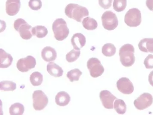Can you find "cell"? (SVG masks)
<instances>
[{
  "mask_svg": "<svg viewBox=\"0 0 153 115\" xmlns=\"http://www.w3.org/2000/svg\"><path fill=\"white\" fill-rule=\"evenodd\" d=\"M65 13L68 17L79 22L83 21L82 19L84 17L89 15L87 8L75 4H69L66 6Z\"/></svg>",
  "mask_w": 153,
  "mask_h": 115,
  "instance_id": "1",
  "label": "cell"
},
{
  "mask_svg": "<svg viewBox=\"0 0 153 115\" xmlns=\"http://www.w3.org/2000/svg\"><path fill=\"white\" fill-rule=\"evenodd\" d=\"M135 49L131 44L123 45L120 49L119 55L121 64L125 67L132 66L135 62Z\"/></svg>",
  "mask_w": 153,
  "mask_h": 115,
  "instance_id": "2",
  "label": "cell"
},
{
  "mask_svg": "<svg viewBox=\"0 0 153 115\" xmlns=\"http://www.w3.org/2000/svg\"><path fill=\"white\" fill-rule=\"evenodd\" d=\"M52 29L56 40L62 41L67 38L69 34L66 22L62 18L57 19L54 22Z\"/></svg>",
  "mask_w": 153,
  "mask_h": 115,
  "instance_id": "3",
  "label": "cell"
},
{
  "mask_svg": "<svg viewBox=\"0 0 153 115\" xmlns=\"http://www.w3.org/2000/svg\"><path fill=\"white\" fill-rule=\"evenodd\" d=\"M14 28L18 31L21 38L25 40L31 39L32 37L31 30L33 27L22 18L18 19L14 22Z\"/></svg>",
  "mask_w": 153,
  "mask_h": 115,
  "instance_id": "4",
  "label": "cell"
},
{
  "mask_svg": "<svg viewBox=\"0 0 153 115\" xmlns=\"http://www.w3.org/2000/svg\"><path fill=\"white\" fill-rule=\"evenodd\" d=\"M124 22L126 24L130 27L139 26L142 22L141 11L135 8L130 9L125 15Z\"/></svg>",
  "mask_w": 153,
  "mask_h": 115,
  "instance_id": "5",
  "label": "cell"
},
{
  "mask_svg": "<svg viewBox=\"0 0 153 115\" xmlns=\"http://www.w3.org/2000/svg\"><path fill=\"white\" fill-rule=\"evenodd\" d=\"M102 24L104 28L108 31L114 30L118 25L116 15L111 11H106L102 16Z\"/></svg>",
  "mask_w": 153,
  "mask_h": 115,
  "instance_id": "6",
  "label": "cell"
},
{
  "mask_svg": "<svg viewBox=\"0 0 153 115\" xmlns=\"http://www.w3.org/2000/svg\"><path fill=\"white\" fill-rule=\"evenodd\" d=\"M32 98L33 108L35 111H42L47 107L48 103V98L42 90L34 91Z\"/></svg>",
  "mask_w": 153,
  "mask_h": 115,
  "instance_id": "7",
  "label": "cell"
},
{
  "mask_svg": "<svg viewBox=\"0 0 153 115\" xmlns=\"http://www.w3.org/2000/svg\"><path fill=\"white\" fill-rule=\"evenodd\" d=\"M87 67L92 77L97 78L102 75L105 69L100 61L97 58H91L87 62Z\"/></svg>",
  "mask_w": 153,
  "mask_h": 115,
  "instance_id": "8",
  "label": "cell"
},
{
  "mask_svg": "<svg viewBox=\"0 0 153 115\" xmlns=\"http://www.w3.org/2000/svg\"><path fill=\"white\" fill-rule=\"evenodd\" d=\"M153 103V98L152 94L144 93L134 101V105L136 109L143 111L150 107Z\"/></svg>",
  "mask_w": 153,
  "mask_h": 115,
  "instance_id": "9",
  "label": "cell"
},
{
  "mask_svg": "<svg viewBox=\"0 0 153 115\" xmlns=\"http://www.w3.org/2000/svg\"><path fill=\"white\" fill-rule=\"evenodd\" d=\"M36 64V61L35 58L31 56H28L24 58L18 60L16 64V67L19 71L25 72L34 68Z\"/></svg>",
  "mask_w": 153,
  "mask_h": 115,
  "instance_id": "10",
  "label": "cell"
},
{
  "mask_svg": "<svg viewBox=\"0 0 153 115\" xmlns=\"http://www.w3.org/2000/svg\"><path fill=\"white\" fill-rule=\"evenodd\" d=\"M117 87L119 91L123 94H132L134 90L132 82L127 78H120L117 82Z\"/></svg>",
  "mask_w": 153,
  "mask_h": 115,
  "instance_id": "11",
  "label": "cell"
},
{
  "mask_svg": "<svg viewBox=\"0 0 153 115\" xmlns=\"http://www.w3.org/2000/svg\"><path fill=\"white\" fill-rule=\"evenodd\" d=\"M100 97L103 106L107 109H112L114 108V102L115 99H117L108 90L101 91Z\"/></svg>",
  "mask_w": 153,
  "mask_h": 115,
  "instance_id": "12",
  "label": "cell"
},
{
  "mask_svg": "<svg viewBox=\"0 0 153 115\" xmlns=\"http://www.w3.org/2000/svg\"><path fill=\"white\" fill-rule=\"evenodd\" d=\"M21 6L20 0H7L6 3V11L10 16H14L18 13Z\"/></svg>",
  "mask_w": 153,
  "mask_h": 115,
  "instance_id": "13",
  "label": "cell"
},
{
  "mask_svg": "<svg viewBox=\"0 0 153 115\" xmlns=\"http://www.w3.org/2000/svg\"><path fill=\"white\" fill-rule=\"evenodd\" d=\"M71 41L74 49L76 50H80V49L85 46L86 43V39L85 36L80 33L74 34Z\"/></svg>",
  "mask_w": 153,
  "mask_h": 115,
  "instance_id": "14",
  "label": "cell"
},
{
  "mask_svg": "<svg viewBox=\"0 0 153 115\" xmlns=\"http://www.w3.org/2000/svg\"><path fill=\"white\" fill-rule=\"evenodd\" d=\"M42 57L43 59L47 62L53 61L56 58V52L53 48L47 46L42 50Z\"/></svg>",
  "mask_w": 153,
  "mask_h": 115,
  "instance_id": "15",
  "label": "cell"
},
{
  "mask_svg": "<svg viewBox=\"0 0 153 115\" xmlns=\"http://www.w3.org/2000/svg\"><path fill=\"white\" fill-rule=\"evenodd\" d=\"M13 61V58L10 54H8L3 49H0V67L7 68Z\"/></svg>",
  "mask_w": 153,
  "mask_h": 115,
  "instance_id": "16",
  "label": "cell"
},
{
  "mask_svg": "<svg viewBox=\"0 0 153 115\" xmlns=\"http://www.w3.org/2000/svg\"><path fill=\"white\" fill-rule=\"evenodd\" d=\"M139 50L144 52L153 53V38H144L138 45Z\"/></svg>",
  "mask_w": 153,
  "mask_h": 115,
  "instance_id": "17",
  "label": "cell"
},
{
  "mask_svg": "<svg viewBox=\"0 0 153 115\" xmlns=\"http://www.w3.org/2000/svg\"><path fill=\"white\" fill-rule=\"evenodd\" d=\"M71 97L69 94L65 91L59 92L55 97L56 104L60 107H64L69 104Z\"/></svg>",
  "mask_w": 153,
  "mask_h": 115,
  "instance_id": "18",
  "label": "cell"
},
{
  "mask_svg": "<svg viewBox=\"0 0 153 115\" xmlns=\"http://www.w3.org/2000/svg\"><path fill=\"white\" fill-rule=\"evenodd\" d=\"M47 71L51 76L58 78L62 76L63 70L60 66L53 62L49 63L47 66Z\"/></svg>",
  "mask_w": 153,
  "mask_h": 115,
  "instance_id": "19",
  "label": "cell"
},
{
  "mask_svg": "<svg viewBox=\"0 0 153 115\" xmlns=\"http://www.w3.org/2000/svg\"><path fill=\"white\" fill-rule=\"evenodd\" d=\"M31 32L34 36H36L38 38H42L47 36L48 30L45 26L37 25L32 28Z\"/></svg>",
  "mask_w": 153,
  "mask_h": 115,
  "instance_id": "20",
  "label": "cell"
},
{
  "mask_svg": "<svg viewBox=\"0 0 153 115\" xmlns=\"http://www.w3.org/2000/svg\"><path fill=\"white\" fill-rule=\"evenodd\" d=\"M82 24L85 29L88 30H94L97 28L98 23L94 18L87 17L82 21Z\"/></svg>",
  "mask_w": 153,
  "mask_h": 115,
  "instance_id": "21",
  "label": "cell"
},
{
  "mask_svg": "<svg viewBox=\"0 0 153 115\" xmlns=\"http://www.w3.org/2000/svg\"><path fill=\"white\" fill-rule=\"evenodd\" d=\"M116 52V49L113 44L107 43L105 44L102 48V53L106 57H111L114 55Z\"/></svg>",
  "mask_w": 153,
  "mask_h": 115,
  "instance_id": "22",
  "label": "cell"
},
{
  "mask_svg": "<svg viewBox=\"0 0 153 115\" xmlns=\"http://www.w3.org/2000/svg\"><path fill=\"white\" fill-rule=\"evenodd\" d=\"M30 81L33 86H40L43 82V75L38 72H35L30 75Z\"/></svg>",
  "mask_w": 153,
  "mask_h": 115,
  "instance_id": "23",
  "label": "cell"
},
{
  "mask_svg": "<svg viewBox=\"0 0 153 115\" xmlns=\"http://www.w3.org/2000/svg\"><path fill=\"white\" fill-rule=\"evenodd\" d=\"M25 111L24 106L19 103H15L9 108L10 114L11 115H22Z\"/></svg>",
  "mask_w": 153,
  "mask_h": 115,
  "instance_id": "24",
  "label": "cell"
},
{
  "mask_svg": "<svg viewBox=\"0 0 153 115\" xmlns=\"http://www.w3.org/2000/svg\"><path fill=\"white\" fill-rule=\"evenodd\" d=\"M114 110L119 114H124L126 111V106L125 102L121 99H116L114 103Z\"/></svg>",
  "mask_w": 153,
  "mask_h": 115,
  "instance_id": "25",
  "label": "cell"
},
{
  "mask_svg": "<svg viewBox=\"0 0 153 115\" xmlns=\"http://www.w3.org/2000/svg\"><path fill=\"white\" fill-rule=\"evenodd\" d=\"M16 88V83L10 81H4L0 83V89L1 91H13Z\"/></svg>",
  "mask_w": 153,
  "mask_h": 115,
  "instance_id": "26",
  "label": "cell"
},
{
  "mask_svg": "<svg viewBox=\"0 0 153 115\" xmlns=\"http://www.w3.org/2000/svg\"><path fill=\"white\" fill-rule=\"evenodd\" d=\"M82 75V72L78 69H74L71 70L67 74V77L68 78L71 82L78 81L80 76Z\"/></svg>",
  "mask_w": 153,
  "mask_h": 115,
  "instance_id": "27",
  "label": "cell"
},
{
  "mask_svg": "<svg viewBox=\"0 0 153 115\" xmlns=\"http://www.w3.org/2000/svg\"><path fill=\"white\" fill-rule=\"evenodd\" d=\"M127 5L126 0H114L113 8L117 12H120L124 10Z\"/></svg>",
  "mask_w": 153,
  "mask_h": 115,
  "instance_id": "28",
  "label": "cell"
},
{
  "mask_svg": "<svg viewBox=\"0 0 153 115\" xmlns=\"http://www.w3.org/2000/svg\"><path fill=\"white\" fill-rule=\"evenodd\" d=\"M80 50H76L73 49L68 53L66 55V60L68 63H72L75 61L80 55Z\"/></svg>",
  "mask_w": 153,
  "mask_h": 115,
  "instance_id": "29",
  "label": "cell"
},
{
  "mask_svg": "<svg viewBox=\"0 0 153 115\" xmlns=\"http://www.w3.org/2000/svg\"><path fill=\"white\" fill-rule=\"evenodd\" d=\"M42 2L41 0H30L28 2L29 7L32 10H39L42 8Z\"/></svg>",
  "mask_w": 153,
  "mask_h": 115,
  "instance_id": "30",
  "label": "cell"
},
{
  "mask_svg": "<svg viewBox=\"0 0 153 115\" xmlns=\"http://www.w3.org/2000/svg\"><path fill=\"white\" fill-rule=\"evenodd\" d=\"M144 64L147 69H153V55H149L144 60Z\"/></svg>",
  "mask_w": 153,
  "mask_h": 115,
  "instance_id": "31",
  "label": "cell"
},
{
  "mask_svg": "<svg viewBox=\"0 0 153 115\" xmlns=\"http://www.w3.org/2000/svg\"><path fill=\"white\" fill-rule=\"evenodd\" d=\"M113 0H99L100 6L104 9H108L111 7Z\"/></svg>",
  "mask_w": 153,
  "mask_h": 115,
  "instance_id": "32",
  "label": "cell"
},
{
  "mask_svg": "<svg viewBox=\"0 0 153 115\" xmlns=\"http://www.w3.org/2000/svg\"><path fill=\"white\" fill-rule=\"evenodd\" d=\"M146 5L150 10L153 11V0H147L146 1Z\"/></svg>",
  "mask_w": 153,
  "mask_h": 115,
  "instance_id": "33",
  "label": "cell"
},
{
  "mask_svg": "<svg viewBox=\"0 0 153 115\" xmlns=\"http://www.w3.org/2000/svg\"><path fill=\"white\" fill-rule=\"evenodd\" d=\"M149 81L150 84L153 87V71H152L149 75Z\"/></svg>",
  "mask_w": 153,
  "mask_h": 115,
  "instance_id": "34",
  "label": "cell"
},
{
  "mask_svg": "<svg viewBox=\"0 0 153 115\" xmlns=\"http://www.w3.org/2000/svg\"></svg>",
  "mask_w": 153,
  "mask_h": 115,
  "instance_id": "35",
  "label": "cell"
}]
</instances>
